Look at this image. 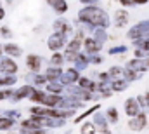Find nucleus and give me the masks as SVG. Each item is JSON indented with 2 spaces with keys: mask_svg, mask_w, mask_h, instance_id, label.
Masks as SVG:
<instances>
[{
  "mask_svg": "<svg viewBox=\"0 0 149 134\" xmlns=\"http://www.w3.org/2000/svg\"><path fill=\"white\" fill-rule=\"evenodd\" d=\"M80 16H81V19H87L90 23H97V25L102 23V25H106V14L101 9H97V7H88Z\"/></svg>",
  "mask_w": 149,
  "mask_h": 134,
  "instance_id": "f257e3e1",
  "label": "nucleus"
},
{
  "mask_svg": "<svg viewBox=\"0 0 149 134\" xmlns=\"http://www.w3.org/2000/svg\"><path fill=\"white\" fill-rule=\"evenodd\" d=\"M128 126H130V129H135V131L142 129V127L146 126V115H144V113H141V115H139V117H137L135 120H132V122H130Z\"/></svg>",
  "mask_w": 149,
  "mask_h": 134,
  "instance_id": "f03ea898",
  "label": "nucleus"
},
{
  "mask_svg": "<svg viewBox=\"0 0 149 134\" xmlns=\"http://www.w3.org/2000/svg\"><path fill=\"white\" fill-rule=\"evenodd\" d=\"M47 2H49L56 11H59V12H64V11L68 9V5H66L64 0H47Z\"/></svg>",
  "mask_w": 149,
  "mask_h": 134,
  "instance_id": "7ed1b4c3",
  "label": "nucleus"
},
{
  "mask_svg": "<svg viewBox=\"0 0 149 134\" xmlns=\"http://www.w3.org/2000/svg\"><path fill=\"white\" fill-rule=\"evenodd\" d=\"M127 18H128L127 11H116V23H118V26H123L127 23Z\"/></svg>",
  "mask_w": 149,
  "mask_h": 134,
  "instance_id": "20e7f679",
  "label": "nucleus"
},
{
  "mask_svg": "<svg viewBox=\"0 0 149 134\" xmlns=\"http://www.w3.org/2000/svg\"><path fill=\"white\" fill-rule=\"evenodd\" d=\"M137 111H139V108H137V104H135V99L127 101V113H128V115H135Z\"/></svg>",
  "mask_w": 149,
  "mask_h": 134,
  "instance_id": "39448f33",
  "label": "nucleus"
},
{
  "mask_svg": "<svg viewBox=\"0 0 149 134\" xmlns=\"http://www.w3.org/2000/svg\"><path fill=\"white\" fill-rule=\"evenodd\" d=\"M38 66H40V59H38L37 56H30V58H28V68L38 70Z\"/></svg>",
  "mask_w": 149,
  "mask_h": 134,
  "instance_id": "423d86ee",
  "label": "nucleus"
},
{
  "mask_svg": "<svg viewBox=\"0 0 149 134\" xmlns=\"http://www.w3.org/2000/svg\"><path fill=\"white\" fill-rule=\"evenodd\" d=\"M0 65H2L0 68H3V70H7V71H16V65H14L10 59H3Z\"/></svg>",
  "mask_w": 149,
  "mask_h": 134,
  "instance_id": "0eeeda50",
  "label": "nucleus"
},
{
  "mask_svg": "<svg viewBox=\"0 0 149 134\" xmlns=\"http://www.w3.org/2000/svg\"><path fill=\"white\" fill-rule=\"evenodd\" d=\"M5 52H9L12 56H19L21 54V49L16 47V45H12V44H9V45H5Z\"/></svg>",
  "mask_w": 149,
  "mask_h": 134,
  "instance_id": "6e6552de",
  "label": "nucleus"
},
{
  "mask_svg": "<svg viewBox=\"0 0 149 134\" xmlns=\"http://www.w3.org/2000/svg\"><path fill=\"white\" fill-rule=\"evenodd\" d=\"M85 45H87V49H90V52H95V51H97V44H95L94 40H87Z\"/></svg>",
  "mask_w": 149,
  "mask_h": 134,
  "instance_id": "1a4fd4ad",
  "label": "nucleus"
},
{
  "mask_svg": "<svg viewBox=\"0 0 149 134\" xmlns=\"http://www.w3.org/2000/svg\"><path fill=\"white\" fill-rule=\"evenodd\" d=\"M81 133H83V134H94V126L85 124V126H83V129H81Z\"/></svg>",
  "mask_w": 149,
  "mask_h": 134,
  "instance_id": "9d476101",
  "label": "nucleus"
},
{
  "mask_svg": "<svg viewBox=\"0 0 149 134\" xmlns=\"http://www.w3.org/2000/svg\"><path fill=\"white\" fill-rule=\"evenodd\" d=\"M108 115L113 118V122H114V120H118V111H116V110H113V108H111V110L108 111Z\"/></svg>",
  "mask_w": 149,
  "mask_h": 134,
  "instance_id": "9b49d317",
  "label": "nucleus"
},
{
  "mask_svg": "<svg viewBox=\"0 0 149 134\" xmlns=\"http://www.w3.org/2000/svg\"><path fill=\"white\" fill-rule=\"evenodd\" d=\"M10 126H12L10 120H3V118H0V127H10Z\"/></svg>",
  "mask_w": 149,
  "mask_h": 134,
  "instance_id": "f8f14e48",
  "label": "nucleus"
},
{
  "mask_svg": "<svg viewBox=\"0 0 149 134\" xmlns=\"http://www.w3.org/2000/svg\"><path fill=\"white\" fill-rule=\"evenodd\" d=\"M134 2H137V4H146L148 0H134Z\"/></svg>",
  "mask_w": 149,
  "mask_h": 134,
  "instance_id": "ddd939ff",
  "label": "nucleus"
},
{
  "mask_svg": "<svg viewBox=\"0 0 149 134\" xmlns=\"http://www.w3.org/2000/svg\"><path fill=\"white\" fill-rule=\"evenodd\" d=\"M30 134H43V133H40V131H35V133H33V131H31Z\"/></svg>",
  "mask_w": 149,
  "mask_h": 134,
  "instance_id": "4468645a",
  "label": "nucleus"
},
{
  "mask_svg": "<svg viewBox=\"0 0 149 134\" xmlns=\"http://www.w3.org/2000/svg\"><path fill=\"white\" fill-rule=\"evenodd\" d=\"M2 16H3V9H0V18H2Z\"/></svg>",
  "mask_w": 149,
  "mask_h": 134,
  "instance_id": "2eb2a0df",
  "label": "nucleus"
},
{
  "mask_svg": "<svg viewBox=\"0 0 149 134\" xmlns=\"http://www.w3.org/2000/svg\"><path fill=\"white\" fill-rule=\"evenodd\" d=\"M146 99H148V104H149V94H148V96H146Z\"/></svg>",
  "mask_w": 149,
  "mask_h": 134,
  "instance_id": "dca6fc26",
  "label": "nucleus"
}]
</instances>
